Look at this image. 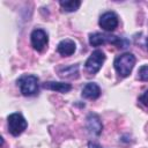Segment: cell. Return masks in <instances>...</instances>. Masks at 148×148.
I'll list each match as a JSON object with an SVG mask.
<instances>
[{
	"label": "cell",
	"instance_id": "obj_12",
	"mask_svg": "<svg viewBox=\"0 0 148 148\" xmlns=\"http://www.w3.org/2000/svg\"><path fill=\"white\" fill-rule=\"evenodd\" d=\"M77 71H79V66L72 65V66L60 68L58 72L61 77H74V76H77Z\"/></svg>",
	"mask_w": 148,
	"mask_h": 148
},
{
	"label": "cell",
	"instance_id": "obj_14",
	"mask_svg": "<svg viewBox=\"0 0 148 148\" xmlns=\"http://www.w3.org/2000/svg\"><path fill=\"white\" fill-rule=\"evenodd\" d=\"M139 79L141 81H148V65H143L139 68Z\"/></svg>",
	"mask_w": 148,
	"mask_h": 148
},
{
	"label": "cell",
	"instance_id": "obj_6",
	"mask_svg": "<svg viewBox=\"0 0 148 148\" xmlns=\"http://www.w3.org/2000/svg\"><path fill=\"white\" fill-rule=\"evenodd\" d=\"M30 38H31V45H32V47L36 51H38V52L43 51L46 47L47 43H49L47 34L43 29H35L31 32Z\"/></svg>",
	"mask_w": 148,
	"mask_h": 148
},
{
	"label": "cell",
	"instance_id": "obj_16",
	"mask_svg": "<svg viewBox=\"0 0 148 148\" xmlns=\"http://www.w3.org/2000/svg\"><path fill=\"white\" fill-rule=\"evenodd\" d=\"M88 148H102L99 145L95 143V142H89L88 143Z\"/></svg>",
	"mask_w": 148,
	"mask_h": 148
},
{
	"label": "cell",
	"instance_id": "obj_17",
	"mask_svg": "<svg viewBox=\"0 0 148 148\" xmlns=\"http://www.w3.org/2000/svg\"><path fill=\"white\" fill-rule=\"evenodd\" d=\"M146 46H147V50H148V38L146 39Z\"/></svg>",
	"mask_w": 148,
	"mask_h": 148
},
{
	"label": "cell",
	"instance_id": "obj_11",
	"mask_svg": "<svg viewBox=\"0 0 148 148\" xmlns=\"http://www.w3.org/2000/svg\"><path fill=\"white\" fill-rule=\"evenodd\" d=\"M43 88L65 94V92L71 91L72 86H71L69 83H65V82H54V81H49V82L43 83Z\"/></svg>",
	"mask_w": 148,
	"mask_h": 148
},
{
	"label": "cell",
	"instance_id": "obj_5",
	"mask_svg": "<svg viewBox=\"0 0 148 148\" xmlns=\"http://www.w3.org/2000/svg\"><path fill=\"white\" fill-rule=\"evenodd\" d=\"M104 61H105L104 52L101 51V50H95L90 54V57L87 59V61L84 64V67L90 74H96L101 69V67H102Z\"/></svg>",
	"mask_w": 148,
	"mask_h": 148
},
{
	"label": "cell",
	"instance_id": "obj_8",
	"mask_svg": "<svg viewBox=\"0 0 148 148\" xmlns=\"http://www.w3.org/2000/svg\"><path fill=\"white\" fill-rule=\"evenodd\" d=\"M103 125L101 123L99 117L96 113H90L87 117V130L92 135H99L102 132Z\"/></svg>",
	"mask_w": 148,
	"mask_h": 148
},
{
	"label": "cell",
	"instance_id": "obj_3",
	"mask_svg": "<svg viewBox=\"0 0 148 148\" xmlns=\"http://www.w3.org/2000/svg\"><path fill=\"white\" fill-rule=\"evenodd\" d=\"M38 77L35 75H22L17 80V84L20 87V90L22 95L24 96H34L39 90V83Z\"/></svg>",
	"mask_w": 148,
	"mask_h": 148
},
{
	"label": "cell",
	"instance_id": "obj_1",
	"mask_svg": "<svg viewBox=\"0 0 148 148\" xmlns=\"http://www.w3.org/2000/svg\"><path fill=\"white\" fill-rule=\"evenodd\" d=\"M89 43L91 46H99L105 43L113 44L118 47H126L128 44V40L125 38L114 36V35H109V34H101V32H95L90 34L89 36Z\"/></svg>",
	"mask_w": 148,
	"mask_h": 148
},
{
	"label": "cell",
	"instance_id": "obj_7",
	"mask_svg": "<svg viewBox=\"0 0 148 148\" xmlns=\"http://www.w3.org/2000/svg\"><path fill=\"white\" fill-rule=\"evenodd\" d=\"M98 23H99V27L102 29H104L105 31H113L118 27L119 20H118V16L116 13L106 12V13L102 14Z\"/></svg>",
	"mask_w": 148,
	"mask_h": 148
},
{
	"label": "cell",
	"instance_id": "obj_15",
	"mask_svg": "<svg viewBox=\"0 0 148 148\" xmlns=\"http://www.w3.org/2000/svg\"><path fill=\"white\" fill-rule=\"evenodd\" d=\"M139 101H140L145 106H147V108H148V89L143 91V94L139 97Z\"/></svg>",
	"mask_w": 148,
	"mask_h": 148
},
{
	"label": "cell",
	"instance_id": "obj_2",
	"mask_svg": "<svg viewBox=\"0 0 148 148\" xmlns=\"http://www.w3.org/2000/svg\"><path fill=\"white\" fill-rule=\"evenodd\" d=\"M134 65H135V57L130 52L119 54L114 59V62H113V66L117 73L123 77H126L130 75Z\"/></svg>",
	"mask_w": 148,
	"mask_h": 148
},
{
	"label": "cell",
	"instance_id": "obj_13",
	"mask_svg": "<svg viewBox=\"0 0 148 148\" xmlns=\"http://www.w3.org/2000/svg\"><path fill=\"white\" fill-rule=\"evenodd\" d=\"M61 8L65 10V12H75L80 6H81V1H77V0H69V1H60L59 2Z\"/></svg>",
	"mask_w": 148,
	"mask_h": 148
},
{
	"label": "cell",
	"instance_id": "obj_4",
	"mask_svg": "<svg viewBox=\"0 0 148 148\" xmlns=\"http://www.w3.org/2000/svg\"><path fill=\"white\" fill-rule=\"evenodd\" d=\"M7 120H8V130L10 132V134L14 136H17L21 133H23L28 126V123L24 119V117L17 112L9 114Z\"/></svg>",
	"mask_w": 148,
	"mask_h": 148
},
{
	"label": "cell",
	"instance_id": "obj_10",
	"mask_svg": "<svg viewBox=\"0 0 148 148\" xmlns=\"http://www.w3.org/2000/svg\"><path fill=\"white\" fill-rule=\"evenodd\" d=\"M101 96V89L98 84L94 82H88L82 89V97L89 99H96Z\"/></svg>",
	"mask_w": 148,
	"mask_h": 148
},
{
	"label": "cell",
	"instance_id": "obj_9",
	"mask_svg": "<svg viewBox=\"0 0 148 148\" xmlns=\"http://www.w3.org/2000/svg\"><path fill=\"white\" fill-rule=\"evenodd\" d=\"M76 50V45L74 43V40L72 39H64L58 44L57 51L62 56V57H68L72 56Z\"/></svg>",
	"mask_w": 148,
	"mask_h": 148
}]
</instances>
